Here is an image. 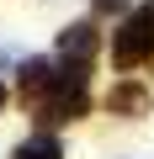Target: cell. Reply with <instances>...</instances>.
I'll return each instance as SVG.
<instances>
[{
	"label": "cell",
	"mask_w": 154,
	"mask_h": 159,
	"mask_svg": "<svg viewBox=\"0 0 154 159\" xmlns=\"http://www.w3.org/2000/svg\"><path fill=\"white\" fill-rule=\"evenodd\" d=\"M96 48H101V37H96L91 21H69V27L58 32V53H64L74 69H85V64L96 58Z\"/></svg>",
	"instance_id": "cell-3"
},
{
	"label": "cell",
	"mask_w": 154,
	"mask_h": 159,
	"mask_svg": "<svg viewBox=\"0 0 154 159\" xmlns=\"http://www.w3.org/2000/svg\"><path fill=\"white\" fill-rule=\"evenodd\" d=\"M122 6H128V0H96V16H117Z\"/></svg>",
	"instance_id": "cell-7"
},
{
	"label": "cell",
	"mask_w": 154,
	"mask_h": 159,
	"mask_svg": "<svg viewBox=\"0 0 154 159\" xmlns=\"http://www.w3.org/2000/svg\"><path fill=\"white\" fill-rule=\"evenodd\" d=\"M53 80H58V64H53V58H27L21 74H16V90H21L27 106H37V101L53 90Z\"/></svg>",
	"instance_id": "cell-4"
},
{
	"label": "cell",
	"mask_w": 154,
	"mask_h": 159,
	"mask_svg": "<svg viewBox=\"0 0 154 159\" xmlns=\"http://www.w3.org/2000/svg\"><path fill=\"white\" fill-rule=\"evenodd\" d=\"M85 111H91V85H85V69H58L53 90L37 101V117H43L48 127H58V122H74V117H85Z\"/></svg>",
	"instance_id": "cell-1"
},
{
	"label": "cell",
	"mask_w": 154,
	"mask_h": 159,
	"mask_svg": "<svg viewBox=\"0 0 154 159\" xmlns=\"http://www.w3.org/2000/svg\"><path fill=\"white\" fill-rule=\"evenodd\" d=\"M154 53V6H138L128 11V21L117 27V43H112V64L117 69H133Z\"/></svg>",
	"instance_id": "cell-2"
},
{
	"label": "cell",
	"mask_w": 154,
	"mask_h": 159,
	"mask_svg": "<svg viewBox=\"0 0 154 159\" xmlns=\"http://www.w3.org/2000/svg\"><path fill=\"white\" fill-rule=\"evenodd\" d=\"M106 106H112V111H122V117H143V111H149V90L138 85V80H117Z\"/></svg>",
	"instance_id": "cell-5"
},
{
	"label": "cell",
	"mask_w": 154,
	"mask_h": 159,
	"mask_svg": "<svg viewBox=\"0 0 154 159\" xmlns=\"http://www.w3.org/2000/svg\"><path fill=\"white\" fill-rule=\"evenodd\" d=\"M0 106H6V85H0Z\"/></svg>",
	"instance_id": "cell-8"
},
{
	"label": "cell",
	"mask_w": 154,
	"mask_h": 159,
	"mask_svg": "<svg viewBox=\"0 0 154 159\" xmlns=\"http://www.w3.org/2000/svg\"><path fill=\"white\" fill-rule=\"evenodd\" d=\"M11 159H64V143L53 138V133H32V138H21L16 143V154Z\"/></svg>",
	"instance_id": "cell-6"
}]
</instances>
